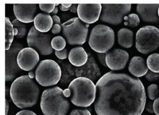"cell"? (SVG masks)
Instances as JSON below:
<instances>
[{
  "instance_id": "6da1fadb",
  "label": "cell",
  "mask_w": 159,
  "mask_h": 115,
  "mask_svg": "<svg viewBox=\"0 0 159 115\" xmlns=\"http://www.w3.org/2000/svg\"><path fill=\"white\" fill-rule=\"evenodd\" d=\"M94 109L97 115H141L147 95L139 79L109 72L96 83Z\"/></svg>"
},
{
  "instance_id": "7a4b0ae2",
  "label": "cell",
  "mask_w": 159,
  "mask_h": 115,
  "mask_svg": "<svg viewBox=\"0 0 159 115\" xmlns=\"http://www.w3.org/2000/svg\"><path fill=\"white\" fill-rule=\"evenodd\" d=\"M40 90L28 75L17 77L10 88V97L17 108L23 109L37 104Z\"/></svg>"
},
{
  "instance_id": "3957f363",
  "label": "cell",
  "mask_w": 159,
  "mask_h": 115,
  "mask_svg": "<svg viewBox=\"0 0 159 115\" xmlns=\"http://www.w3.org/2000/svg\"><path fill=\"white\" fill-rule=\"evenodd\" d=\"M68 89L71 92V102L76 107H90L96 100V85L87 77L76 78L70 83Z\"/></svg>"
},
{
  "instance_id": "277c9868",
  "label": "cell",
  "mask_w": 159,
  "mask_h": 115,
  "mask_svg": "<svg viewBox=\"0 0 159 115\" xmlns=\"http://www.w3.org/2000/svg\"><path fill=\"white\" fill-rule=\"evenodd\" d=\"M40 107L44 115H66L70 109V103L63 89L55 87L43 91Z\"/></svg>"
},
{
  "instance_id": "5b68a950",
  "label": "cell",
  "mask_w": 159,
  "mask_h": 115,
  "mask_svg": "<svg viewBox=\"0 0 159 115\" xmlns=\"http://www.w3.org/2000/svg\"><path fill=\"white\" fill-rule=\"evenodd\" d=\"M115 36L112 28L104 25H98L91 30L89 45L97 53L106 54L115 44Z\"/></svg>"
},
{
  "instance_id": "8992f818",
  "label": "cell",
  "mask_w": 159,
  "mask_h": 115,
  "mask_svg": "<svg viewBox=\"0 0 159 115\" xmlns=\"http://www.w3.org/2000/svg\"><path fill=\"white\" fill-rule=\"evenodd\" d=\"M61 26L62 33L67 43L71 46H82L88 38L89 25L75 17L64 22Z\"/></svg>"
},
{
  "instance_id": "52a82bcc",
  "label": "cell",
  "mask_w": 159,
  "mask_h": 115,
  "mask_svg": "<svg viewBox=\"0 0 159 115\" xmlns=\"http://www.w3.org/2000/svg\"><path fill=\"white\" fill-rule=\"evenodd\" d=\"M159 47V29L154 26H145L136 33L135 47L145 55L156 50Z\"/></svg>"
},
{
  "instance_id": "ba28073f",
  "label": "cell",
  "mask_w": 159,
  "mask_h": 115,
  "mask_svg": "<svg viewBox=\"0 0 159 115\" xmlns=\"http://www.w3.org/2000/svg\"><path fill=\"white\" fill-rule=\"evenodd\" d=\"M35 73L36 81L43 87L57 84L61 77V70L59 64L52 60H42Z\"/></svg>"
},
{
  "instance_id": "9c48e42d",
  "label": "cell",
  "mask_w": 159,
  "mask_h": 115,
  "mask_svg": "<svg viewBox=\"0 0 159 115\" xmlns=\"http://www.w3.org/2000/svg\"><path fill=\"white\" fill-rule=\"evenodd\" d=\"M130 4H104L102 5L101 21L112 25H119L131 11Z\"/></svg>"
},
{
  "instance_id": "30bf717a",
  "label": "cell",
  "mask_w": 159,
  "mask_h": 115,
  "mask_svg": "<svg viewBox=\"0 0 159 115\" xmlns=\"http://www.w3.org/2000/svg\"><path fill=\"white\" fill-rule=\"evenodd\" d=\"M52 36L49 33H42L35 29L34 26L30 29L27 37V44L42 55H49L53 53L51 46Z\"/></svg>"
},
{
  "instance_id": "8fae6325",
  "label": "cell",
  "mask_w": 159,
  "mask_h": 115,
  "mask_svg": "<svg viewBox=\"0 0 159 115\" xmlns=\"http://www.w3.org/2000/svg\"><path fill=\"white\" fill-rule=\"evenodd\" d=\"M23 48V46L18 42L13 43L8 51L5 52V81L15 80L17 76L21 73L17 58L19 52Z\"/></svg>"
},
{
  "instance_id": "7c38bea8",
  "label": "cell",
  "mask_w": 159,
  "mask_h": 115,
  "mask_svg": "<svg viewBox=\"0 0 159 115\" xmlns=\"http://www.w3.org/2000/svg\"><path fill=\"white\" fill-rule=\"evenodd\" d=\"M102 5L100 4H80L78 7V15L86 24H93L100 17Z\"/></svg>"
},
{
  "instance_id": "4fadbf2b",
  "label": "cell",
  "mask_w": 159,
  "mask_h": 115,
  "mask_svg": "<svg viewBox=\"0 0 159 115\" xmlns=\"http://www.w3.org/2000/svg\"><path fill=\"white\" fill-rule=\"evenodd\" d=\"M17 64L22 70H32L39 61L38 52L32 48H24L19 52L17 58Z\"/></svg>"
},
{
  "instance_id": "5bb4252c",
  "label": "cell",
  "mask_w": 159,
  "mask_h": 115,
  "mask_svg": "<svg viewBox=\"0 0 159 115\" xmlns=\"http://www.w3.org/2000/svg\"><path fill=\"white\" fill-rule=\"evenodd\" d=\"M129 59V53L121 49H115L107 53L106 63L112 70H120L126 67Z\"/></svg>"
},
{
  "instance_id": "9a60e30c",
  "label": "cell",
  "mask_w": 159,
  "mask_h": 115,
  "mask_svg": "<svg viewBox=\"0 0 159 115\" xmlns=\"http://www.w3.org/2000/svg\"><path fill=\"white\" fill-rule=\"evenodd\" d=\"M38 6L37 4H16L13 5V12L18 21L30 23L34 21Z\"/></svg>"
},
{
  "instance_id": "2e32d148",
  "label": "cell",
  "mask_w": 159,
  "mask_h": 115,
  "mask_svg": "<svg viewBox=\"0 0 159 115\" xmlns=\"http://www.w3.org/2000/svg\"><path fill=\"white\" fill-rule=\"evenodd\" d=\"M159 4H139L137 5V12L139 17L146 23H157Z\"/></svg>"
},
{
  "instance_id": "e0dca14e",
  "label": "cell",
  "mask_w": 159,
  "mask_h": 115,
  "mask_svg": "<svg viewBox=\"0 0 159 115\" xmlns=\"http://www.w3.org/2000/svg\"><path fill=\"white\" fill-rule=\"evenodd\" d=\"M145 60L141 56H134L129 65V70L130 73L135 77H141L145 76L148 72Z\"/></svg>"
},
{
  "instance_id": "ac0fdd59",
  "label": "cell",
  "mask_w": 159,
  "mask_h": 115,
  "mask_svg": "<svg viewBox=\"0 0 159 115\" xmlns=\"http://www.w3.org/2000/svg\"><path fill=\"white\" fill-rule=\"evenodd\" d=\"M53 23V19L49 13H39L34 21L35 29L42 33H47L52 28Z\"/></svg>"
},
{
  "instance_id": "d6986e66",
  "label": "cell",
  "mask_w": 159,
  "mask_h": 115,
  "mask_svg": "<svg viewBox=\"0 0 159 115\" xmlns=\"http://www.w3.org/2000/svg\"><path fill=\"white\" fill-rule=\"evenodd\" d=\"M68 60L72 65L76 67L82 66L88 61V54L83 47H75L70 51Z\"/></svg>"
},
{
  "instance_id": "ffe728a7",
  "label": "cell",
  "mask_w": 159,
  "mask_h": 115,
  "mask_svg": "<svg viewBox=\"0 0 159 115\" xmlns=\"http://www.w3.org/2000/svg\"><path fill=\"white\" fill-rule=\"evenodd\" d=\"M134 34L131 30L122 28L117 32V41L122 47L130 48L133 45Z\"/></svg>"
},
{
  "instance_id": "44dd1931",
  "label": "cell",
  "mask_w": 159,
  "mask_h": 115,
  "mask_svg": "<svg viewBox=\"0 0 159 115\" xmlns=\"http://www.w3.org/2000/svg\"><path fill=\"white\" fill-rule=\"evenodd\" d=\"M15 36L14 28L9 17H5V51H8L12 45Z\"/></svg>"
},
{
  "instance_id": "7402d4cb",
  "label": "cell",
  "mask_w": 159,
  "mask_h": 115,
  "mask_svg": "<svg viewBox=\"0 0 159 115\" xmlns=\"http://www.w3.org/2000/svg\"><path fill=\"white\" fill-rule=\"evenodd\" d=\"M15 36L17 38H22L25 37L27 33V28L25 23L18 21L17 19L13 21L12 22Z\"/></svg>"
},
{
  "instance_id": "603a6c76",
  "label": "cell",
  "mask_w": 159,
  "mask_h": 115,
  "mask_svg": "<svg viewBox=\"0 0 159 115\" xmlns=\"http://www.w3.org/2000/svg\"><path fill=\"white\" fill-rule=\"evenodd\" d=\"M147 66L151 72L159 73V54H152L148 57Z\"/></svg>"
},
{
  "instance_id": "cb8c5ba5",
  "label": "cell",
  "mask_w": 159,
  "mask_h": 115,
  "mask_svg": "<svg viewBox=\"0 0 159 115\" xmlns=\"http://www.w3.org/2000/svg\"><path fill=\"white\" fill-rule=\"evenodd\" d=\"M51 46L55 51H62L66 46V40L62 36H56L52 38Z\"/></svg>"
},
{
  "instance_id": "d4e9b609",
  "label": "cell",
  "mask_w": 159,
  "mask_h": 115,
  "mask_svg": "<svg viewBox=\"0 0 159 115\" xmlns=\"http://www.w3.org/2000/svg\"><path fill=\"white\" fill-rule=\"evenodd\" d=\"M125 21V25L129 26L131 27H137L140 23V18L136 13H130L127 17H124Z\"/></svg>"
},
{
  "instance_id": "484cf974",
  "label": "cell",
  "mask_w": 159,
  "mask_h": 115,
  "mask_svg": "<svg viewBox=\"0 0 159 115\" xmlns=\"http://www.w3.org/2000/svg\"><path fill=\"white\" fill-rule=\"evenodd\" d=\"M147 93L148 97L151 101H155L156 99L159 98V86L156 84H152L149 85L147 89Z\"/></svg>"
},
{
  "instance_id": "4316f807",
  "label": "cell",
  "mask_w": 159,
  "mask_h": 115,
  "mask_svg": "<svg viewBox=\"0 0 159 115\" xmlns=\"http://www.w3.org/2000/svg\"><path fill=\"white\" fill-rule=\"evenodd\" d=\"M55 4H39V7L40 9L46 12V13H51L56 8Z\"/></svg>"
},
{
  "instance_id": "83f0119b",
  "label": "cell",
  "mask_w": 159,
  "mask_h": 115,
  "mask_svg": "<svg viewBox=\"0 0 159 115\" xmlns=\"http://www.w3.org/2000/svg\"><path fill=\"white\" fill-rule=\"evenodd\" d=\"M145 79L149 82H153L157 81L159 79V73H154L153 72L148 71L147 74L145 75Z\"/></svg>"
},
{
  "instance_id": "f1b7e54d",
  "label": "cell",
  "mask_w": 159,
  "mask_h": 115,
  "mask_svg": "<svg viewBox=\"0 0 159 115\" xmlns=\"http://www.w3.org/2000/svg\"><path fill=\"white\" fill-rule=\"evenodd\" d=\"M70 115H92L90 111L86 109H75L71 111Z\"/></svg>"
},
{
  "instance_id": "f546056e",
  "label": "cell",
  "mask_w": 159,
  "mask_h": 115,
  "mask_svg": "<svg viewBox=\"0 0 159 115\" xmlns=\"http://www.w3.org/2000/svg\"><path fill=\"white\" fill-rule=\"evenodd\" d=\"M55 55L60 59V60H64L67 59V57L68 56V50L66 48L63 50L62 51H55Z\"/></svg>"
},
{
  "instance_id": "4dcf8cb0",
  "label": "cell",
  "mask_w": 159,
  "mask_h": 115,
  "mask_svg": "<svg viewBox=\"0 0 159 115\" xmlns=\"http://www.w3.org/2000/svg\"><path fill=\"white\" fill-rule=\"evenodd\" d=\"M96 55L98 60L100 61L101 64L103 66L107 68V63H106V55H107V54H104V53H97Z\"/></svg>"
},
{
  "instance_id": "1f68e13d",
  "label": "cell",
  "mask_w": 159,
  "mask_h": 115,
  "mask_svg": "<svg viewBox=\"0 0 159 115\" xmlns=\"http://www.w3.org/2000/svg\"><path fill=\"white\" fill-rule=\"evenodd\" d=\"M61 30V26L59 24H54L52 28V33L54 34H59Z\"/></svg>"
},
{
  "instance_id": "d6a6232c",
  "label": "cell",
  "mask_w": 159,
  "mask_h": 115,
  "mask_svg": "<svg viewBox=\"0 0 159 115\" xmlns=\"http://www.w3.org/2000/svg\"><path fill=\"white\" fill-rule=\"evenodd\" d=\"M145 109L148 112L150 113H153L154 110H153V102L152 101H148L146 103L145 105Z\"/></svg>"
},
{
  "instance_id": "836d02e7",
  "label": "cell",
  "mask_w": 159,
  "mask_h": 115,
  "mask_svg": "<svg viewBox=\"0 0 159 115\" xmlns=\"http://www.w3.org/2000/svg\"><path fill=\"white\" fill-rule=\"evenodd\" d=\"M153 110L156 115H159V97L153 102Z\"/></svg>"
},
{
  "instance_id": "e575fe53",
  "label": "cell",
  "mask_w": 159,
  "mask_h": 115,
  "mask_svg": "<svg viewBox=\"0 0 159 115\" xmlns=\"http://www.w3.org/2000/svg\"><path fill=\"white\" fill-rule=\"evenodd\" d=\"M15 115H37L34 112L29 110H23L17 113Z\"/></svg>"
},
{
  "instance_id": "d590c367",
  "label": "cell",
  "mask_w": 159,
  "mask_h": 115,
  "mask_svg": "<svg viewBox=\"0 0 159 115\" xmlns=\"http://www.w3.org/2000/svg\"><path fill=\"white\" fill-rule=\"evenodd\" d=\"M78 4H74L72 5L71 7L70 8V11L74 13H76L78 12Z\"/></svg>"
},
{
  "instance_id": "8d00e7d4",
  "label": "cell",
  "mask_w": 159,
  "mask_h": 115,
  "mask_svg": "<svg viewBox=\"0 0 159 115\" xmlns=\"http://www.w3.org/2000/svg\"><path fill=\"white\" fill-rule=\"evenodd\" d=\"M52 17L53 19V23L55 24H59V25H61V21H60V17L57 15H53Z\"/></svg>"
},
{
  "instance_id": "74e56055",
  "label": "cell",
  "mask_w": 159,
  "mask_h": 115,
  "mask_svg": "<svg viewBox=\"0 0 159 115\" xmlns=\"http://www.w3.org/2000/svg\"><path fill=\"white\" fill-rule=\"evenodd\" d=\"M63 94H64V96H65L66 98L71 97V90L69 89L68 88L67 89H64V90H63Z\"/></svg>"
},
{
  "instance_id": "f35d334b",
  "label": "cell",
  "mask_w": 159,
  "mask_h": 115,
  "mask_svg": "<svg viewBox=\"0 0 159 115\" xmlns=\"http://www.w3.org/2000/svg\"><path fill=\"white\" fill-rule=\"evenodd\" d=\"M9 111V102L8 99H5V115H8Z\"/></svg>"
},
{
  "instance_id": "ab89813d",
  "label": "cell",
  "mask_w": 159,
  "mask_h": 115,
  "mask_svg": "<svg viewBox=\"0 0 159 115\" xmlns=\"http://www.w3.org/2000/svg\"><path fill=\"white\" fill-rule=\"evenodd\" d=\"M28 76H29L31 79H33L34 77H35V73H34L33 71H30V72H29V74H28Z\"/></svg>"
},
{
  "instance_id": "60d3db41",
  "label": "cell",
  "mask_w": 159,
  "mask_h": 115,
  "mask_svg": "<svg viewBox=\"0 0 159 115\" xmlns=\"http://www.w3.org/2000/svg\"><path fill=\"white\" fill-rule=\"evenodd\" d=\"M61 5L63 6V7H64L66 8L70 9L72 4H62Z\"/></svg>"
},
{
  "instance_id": "b9f144b4",
  "label": "cell",
  "mask_w": 159,
  "mask_h": 115,
  "mask_svg": "<svg viewBox=\"0 0 159 115\" xmlns=\"http://www.w3.org/2000/svg\"><path fill=\"white\" fill-rule=\"evenodd\" d=\"M58 11H59V9L57 8V7H56V8H55V9L53 10V11L51 13L52 15V16H53V15H56V14L57 13Z\"/></svg>"
},
{
  "instance_id": "7bdbcfd3",
  "label": "cell",
  "mask_w": 159,
  "mask_h": 115,
  "mask_svg": "<svg viewBox=\"0 0 159 115\" xmlns=\"http://www.w3.org/2000/svg\"><path fill=\"white\" fill-rule=\"evenodd\" d=\"M59 8L60 9V10H61V11H64V12H66V11H67L70 10V9L66 8L63 7V6H62L61 4L59 5Z\"/></svg>"
},
{
  "instance_id": "ee69618b",
  "label": "cell",
  "mask_w": 159,
  "mask_h": 115,
  "mask_svg": "<svg viewBox=\"0 0 159 115\" xmlns=\"http://www.w3.org/2000/svg\"><path fill=\"white\" fill-rule=\"evenodd\" d=\"M158 15H159V9H158Z\"/></svg>"
}]
</instances>
